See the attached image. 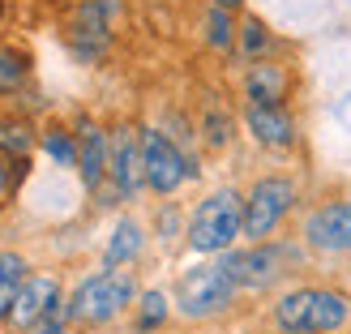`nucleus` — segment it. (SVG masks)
I'll list each match as a JSON object with an SVG mask.
<instances>
[{
	"label": "nucleus",
	"mask_w": 351,
	"mask_h": 334,
	"mask_svg": "<svg viewBox=\"0 0 351 334\" xmlns=\"http://www.w3.org/2000/svg\"><path fill=\"white\" fill-rule=\"evenodd\" d=\"M137 278L129 270H108L103 266L99 274L82 278L73 287V296L64 300V322H77V326H108L116 322L125 309L137 305Z\"/></svg>",
	"instance_id": "f257e3e1"
},
{
	"label": "nucleus",
	"mask_w": 351,
	"mask_h": 334,
	"mask_svg": "<svg viewBox=\"0 0 351 334\" xmlns=\"http://www.w3.org/2000/svg\"><path fill=\"white\" fill-rule=\"evenodd\" d=\"M351 318L343 291L330 287H291L274 305V326L283 334H335Z\"/></svg>",
	"instance_id": "f03ea898"
},
{
	"label": "nucleus",
	"mask_w": 351,
	"mask_h": 334,
	"mask_svg": "<svg viewBox=\"0 0 351 334\" xmlns=\"http://www.w3.org/2000/svg\"><path fill=\"white\" fill-rule=\"evenodd\" d=\"M189 249L193 253H227L244 236V198L236 189H215L197 202L189 219Z\"/></svg>",
	"instance_id": "7ed1b4c3"
},
{
	"label": "nucleus",
	"mask_w": 351,
	"mask_h": 334,
	"mask_svg": "<svg viewBox=\"0 0 351 334\" xmlns=\"http://www.w3.org/2000/svg\"><path fill=\"white\" fill-rule=\"evenodd\" d=\"M236 291L240 287L232 283V274L223 270V261H202V266H189L176 278V313L189 318V322L219 318V313L232 309Z\"/></svg>",
	"instance_id": "20e7f679"
},
{
	"label": "nucleus",
	"mask_w": 351,
	"mask_h": 334,
	"mask_svg": "<svg viewBox=\"0 0 351 334\" xmlns=\"http://www.w3.org/2000/svg\"><path fill=\"white\" fill-rule=\"evenodd\" d=\"M291 206H295V180H287V176H261V180H253V189L244 193V236L253 244L270 240L283 227V219L291 215Z\"/></svg>",
	"instance_id": "39448f33"
},
{
	"label": "nucleus",
	"mask_w": 351,
	"mask_h": 334,
	"mask_svg": "<svg viewBox=\"0 0 351 334\" xmlns=\"http://www.w3.org/2000/svg\"><path fill=\"white\" fill-rule=\"evenodd\" d=\"M137 142H142V167H146V189L150 193L171 198L184 180L197 176V163H193L163 129H142V133H137Z\"/></svg>",
	"instance_id": "423d86ee"
},
{
	"label": "nucleus",
	"mask_w": 351,
	"mask_h": 334,
	"mask_svg": "<svg viewBox=\"0 0 351 334\" xmlns=\"http://www.w3.org/2000/svg\"><path fill=\"white\" fill-rule=\"evenodd\" d=\"M287 257H291V249L261 240V244H253V249H236V253L227 249V253H223V270L232 274L236 287H244V291H261V287H270L274 278L283 274Z\"/></svg>",
	"instance_id": "0eeeda50"
},
{
	"label": "nucleus",
	"mask_w": 351,
	"mask_h": 334,
	"mask_svg": "<svg viewBox=\"0 0 351 334\" xmlns=\"http://www.w3.org/2000/svg\"><path fill=\"white\" fill-rule=\"evenodd\" d=\"M43 322H64V291H60V278L51 274H30L22 291L13 300V313H9V326L13 330H34Z\"/></svg>",
	"instance_id": "6e6552de"
},
{
	"label": "nucleus",
	"mask_w": 351,
	"mask_h": 334,
	"mask_svg": "<svg viewBox=\"0 0 351 334\" xmlns=\"http://www.w3.org/2000/svg\"><path fill=\"white\" fill-rule=\"evenodd\" d=\"M108 180L116 198H137L146 189V167H142V142L133 129H112V150H108Z\"/></svg>",
	"instance_id": "1a4fd4ad"
},
{
	"label": "nucleus",
	"mask_w": 351,
	"mask_h": 334,
	"mask_svg": "<svg viewBox=\"0 0 351 334\" xmlns=\"http://www.w3.org/2000/svg\"><path fill=\"white\" fill-rule=\"evenodd\" d=\"M304 244L317 253H351V202L317 206L304 219Z\"/></svg>",
	"instance_id": "9d476101"
},
{
	"label": "nucleus",
	"mask_w": 351,
	"mask_h": 334,
	"mask_svg": "<svg viewBox=\"0 0 351 334\" xmlns=\"http://www.w3.org/2000/svg\"><path fill=\"white\" fill-rule=\"evenodd\" d=\"M244 129L253 133L257 146H270V150H287L295 142V120L283 103H249L244 108Z\"/></svg>",
	"instance_id": "9b49d317"
},
{
	"label": "nucleus",
	"mask_w": 351,
	"mask_h": 334,
	"mask_svg": "<svg viewBox=\"0 0 351 334\" xmlns=\"http://www.w3.org/2000/svg\"><path fill=\"white\" fill-rule=\"evenodd\" d=\"M108 150H112V133H103L95 120H82L77 125V176L90 193L108 180Z\"/></svg>",
	"instance_id": "f8f14e48"
},
{
	"label": "nucleus",
	"mask_w": 351,
	"mask_h": 334,
	"mask_svg": "<svg viewBox=\"0 0 351 334\" xmlns=\"http://www.w3.org/2000/svg\"><path fill=\"white\" fill-rule=\"evenodd\" d=\"M142 249H146V232H142V223L125 215V219H116L108 244H103V266H108V270H125L129 261L142 257Z\"/></svg>",
	"instance_id": "ddd939ff"
},
{
	"label": "nucleus",
	"mask_w": 351,
	"mask_h": 334,
	"mask_svg": "<svg viewBox=\"0 0 351 334\" xmlns=\"http://www.w3.org/2000/svg\"><path fill=\"white\" fill-rule=\"evenodd\" d=\"M30 278V261L13 249H0V326H9V313H13V300L22 283Z\"/></svg>",
	"instance_id": "4468645a"
},
{
	"label": "nucleus",
	"mask_w": 351,
	"mask_h": 334,
	"mask_svg": "<svg viewBox=\"0 0 351 334\" xmlns=\"http://www.w3.org/2000/svg\"><path fill=\"white\" fill-rule=\"evenodd\" d=\"M283 69L278 64H253L249 77H244V95H249V103H283Z\"/></svg>",
	"instance_id": "2eb2a0df"
},
{
	"label": "nucleus",
	"mask_w": 351,
	"mask_h": 334,
	"mask_svg": "<svg viewBox=\"0 0 351 334\" xmlns=\"http://www.w3.org/2000/svg\"><path fill=\"white\" fill-rule=\"evenodd\" d=\"M39 146H43V154H47L56 167H77V133L51 125V129L39 133Z\"/></svg>",
	"instance_id": "dca6fc26"
},
{
	"label": "nucleus",
	"mask_w": 351,
	"mask_h": 334,
	"mask_svg": "<svg viewBox=\"0 0 351 334\" xmlns=\"http://www.w3.org/2000/svg\"><path fill=\"white\" fill-rule=\"evenodd\" d=\"M236 17L232 9H223V5H210L206 9V43L215 47V51H232L236 47Z\"/></svg>",
	"instance_id": "f3484780"
},
{
	"label": "nucleus",
	"mask_w": 351,
	"mask_h": 334,
	"mask_svg": "<svg viewBox=\"0 0 351 334\" xmlns=\"http://www.w3.org/2000/svg\"><path fill=\"white\" fill-rule=\"evenodd\" d=\"M133 309H137V322H133V330H137V334H150V330H159V326L167 322L171 300H167L163 291H142Z\"/></svg>",
	"instance_id": "a211bd4d"
},
{
	"label": "nucleus",
	"mask_w": 351,
	"mask_h": 334,
	"mask_svg": "<svg viewBox=\"0 0 351 334\" xmlns=\"http://www.w3.org/2000/svg\"><path fill=\"white\" fill-rule=\"evenodd\" d=\"M30 146H34V133H30V125H26V120H0V150H5L9 159L26 163Z\"/></svg>",
	"instance_id": "6ab92c4d"
},
{
	"label": "nucleus",
	"mask_w": 351,
	"mask_h": 334,
	"mask_svg": "<svg viewBox=\"0 0 351 334\" xmlns=\"http://www.w3.org/2000/svg\"><path fill=\"white\" fill-rule=\"evenodd\" d=\"M26 73H30V60L22 56V51L0 47V95H13L17 86L26 82Z\"/></svg>",
	"instance_id": "aec40b11"
},
{
	"label": "nucleus",
	"mask_w": 351,
	"mask_h": 334,
	"mask_svg": "<svg viewBox=\"0 0 351 334\" xmlns=\"http://www.w3.org/2000/svg\"><path fill=\"white\" fill-rule=\"evenodd\" d=\"M236 39H240V51H244L249 60H253V56H261V51L270 47V34H266V22H261V17H249V22L240 26Z\"/></svg>",
	"instance_id": "412c9836"
},
{
	"label": "nucleus",
	"mask_w": 351,
	"mask_h": 334,
	"mask_svg": "<svg viewBox=\"0 0 351 334\" xmlns=\"http://www.w3.org/2000/svg\"><path fill=\"white\" fill-rule=\"evenodd\" d=\"M22 171H26V163H17V159H9V154L0 150V210H5V206L13 202L17 180H22Z\"/></svg>",
	"instance_id": "4be33fe9"
},
{
	"label": "nucleus",
	"mask_w": 351,
	"mask_h": 334,
	"mask_svg": "<svg viewBox=\"0 0 351 334\" xmlns=\"http://www.w3.org/2000/svg\"><path fill=\"white\" fill-rule=\"evenodd\" d=\"M227 137H232V120L219 116V112H210L206 116V142L210 146H227Z\"/></svg>",
	"instance_id": "5701e85b"
},
{
	"label": "nucleus",
	"mask_w": 351,
	"mask_h": 334,
	"mask_svg": "<svg viewBox=\"0 0 351 334\" xmlns=\"http://www.w3.org/2000/svg\"><path fill=\"white\" fill-rule=\"evenodd\" d=\"M26 334H73L64 322H43V326H34V330H26Z\"/></svg>",
	"instance_id": "b1692460"
},
{
	"label": "nucleus",
	"mask_w": 351,
	"mask_h": 334,
	"mask_svg": "<svg viewBox=\"0 0 351 334\" xmlns=\"http://www.w3.org/2000/svg\"><path fill=\"white\" fill-rule=\"evenodd\" d=\"M210 5H223V9H240L244 0H210Z\"/></svg>",
	"instance_id": "393cba45"
},
{
	"label": "nucleus",
	"mask_w": 351,
	"mask_h": 334,
	"mask_svg": "<svg viewBox=\"0 0 351 334\" xmlns=\"http://www.w3.org/2000/svg\"><path fill=\"white\" fill-rule=\"evenodd\" d=\"M64 5H73V9H77V5H86V0H64Z\"/></svg>",
	"instance_id": "a878e982"
}]
</instances>
